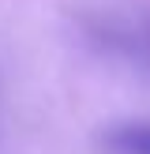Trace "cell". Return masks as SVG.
Masks as SVG:
<instances>
[{
  "label": "cell",
  "instance_id": "6da1fadb",
  "mask_svg": "<svg viewBox=\"0 0 150 154\" xmlns=\"http://www.w3.org/2000/svg\"><path fill=\"white\" fill-rule=\"evenodd\" d=\"M105 42H109L116 53H124V57H131V60H139V64L150 68V30H146V26H135V30H131V26L109 30Z\"/></svg>",
  "mask_w": 150,
  "mask_h": 154
}]
</instances>
